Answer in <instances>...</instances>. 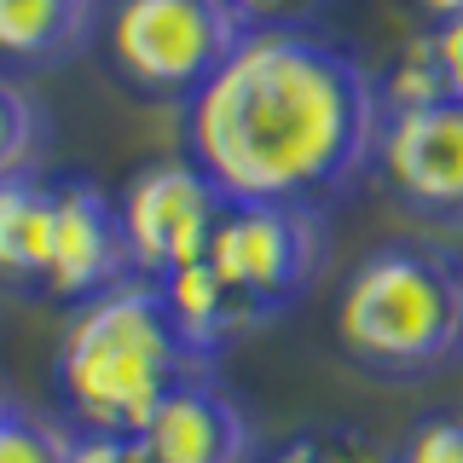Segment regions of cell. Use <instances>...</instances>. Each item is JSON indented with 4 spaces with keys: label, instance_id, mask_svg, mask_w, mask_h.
I'll return each instance as SVG.
<instances>
[{
    "label": "cell",
    "instance_id": "cell-18",
    "mask_svg": "<svg viewBox=\"0 0 463 463\" xmlns=\"http://www.w3.org/2000/svg\"><path fill=\"white\" fill-rule=\"evenodd\" d=\"M243 29H307L330 0H226Z\"/></svg>",
    "mask_w": 463,
    "mask_h": 463
},
{
    "label": "cell",
    "instance_id": "cell-7",
    "mask_svg": "<svg viewBox=\"0 0 463 463\" xmlns=\"http://www.w3.org/2000/svg\"><path fill=\"white\" fill-rule=\"evenodd\" d=\"M376 168L405 209L429 221H463V99L388 110Z\"/></svg>",
    "mask_w": 463,
    "mask_h": 463
},
{
    "label": "cell",
    "instance_id": "cell-2",
    "mask_svg": "<svg viewBox=\"0 0 463 463\" xmlns=\"http://www.w3.org/2000/svg\"><path fill=\"white\" fill-rule=\"evenodd\" d=\"M209 359L180 336L156 279H122L70 307L52 354V383L81 434H139L180 383Z\"/></svg>",
    "mask_w": 463,
    "mask_h": 463
},
{
    "label": "cell",
    "instance_id": "cell-9",
    "mask_svg": "<svg viewBox=\"0 0 463 463\" xmlns=\"http://www.w3.org/2000/svg\"><path fill=\"white\" fill-rule=\"evenodd\" d=\"M156 463H255V423L209 371L180 383L139 429Z\"/></svg>",
    "mask_w": 463,
    "mask_h": 463
},
{
    "label": "cell",
    "instance_id": "cell-12",
    "mask_svg": "<svg viewBox=\"0 0 463 463\" xmlns=\"http://www.w3.org/2000/svg\"><path fill=\"white\" fill-rule=\"evenodd\" d=\"M156 289H163V301H168L174 325H180V336L192 342L203 359H214L226 342H238L243 330L260 325V318L226 289V279L209 267V260H192V267H180V272H168V279H156Z\"/></svg>",
    "mask_w": 463,
    "mask_h": 463
},
{
    "label": "cell",
    "instance_id": "cell-6",
    "mask_svg": "<svg viewBox=\"0 0 463 463\" xmlns=\"http://www.w3.org/2000/svg\"><path fill=\"white\" fill-rule=\"evenodd\" d=\"M226 203L232 197L192 156H168V163H145L139 174H128V185L116 192V214H122L134 272L139 279H168V272L203 260Z\"/></svg>",
    "mask_w": 463,
    "mask_h": 463
},
{
    "label": "cell",
    "instance_id": "cell-13",
    "mask_svg": "<svg viewBox=\"0 0 463 463\" xmlns=\"http://www.w3.org/2000/svg\"><path fill=\"white\" fill-rule=\"evenodd\" d=\"M41 145H47V116H41V105L18 81L0 76V185L35 174Z\"/></svg>",
    "mask_w": 463,
    "mask_h": 463
},
{
    "label": "cell",
    "instance_id": "cell-15",
    "mask_svg": "<svg viewBox=\"0 0 463 463\" xmlns=\"http://www.w3.org/2000/svg\"><path fill=\"white\" fill-rule=\"evenodd\" d=\"M260 463H394L376 434L336 423V429H307V434H289L284 446H272Z\"/></svg>",
    "mask_w": 463,
    "mask_h": 463
},
{
    "label": "cell",
    "instance_id": "cell-3",
    "mask_svg": "<svg viewBox=\"0 0 463 463\" xmlns=\"http://www.w3.org/2000/svg\"><path fill=\"white\" fill-rule=\"evenodd\" d=\"M336 342L376 376H429L463 354V255L383 243L342 279Z\"/></svg>",
    "mask_w": 463,
    "mask_h": 463
},
{
    "label": "cell",
    "instance_id": "cell-20",
    "mask_svg": "<svg viewBox=\"0 0 463 463\" xmlns=\"http://www.w3.org/2000/svg\"><path fill=\"white\" fill-rule=\"evenodd\" d=\"M434 52H440V70H446V93L463 99V18L434 24Z\"/></svg>",
    "mask_w": 463,
    "mask_h": 463
},
{
    "label": "cell",
    "instance_id": "cell-19",
    "mask_svg": "<svg viewBox=\"0 0 463 463\" xmlns=\"http://www.w3.org/2000/svg\"><path fill=\"white\" fill-rule=\"evenodd\" d=\"M70 463H156L139 434H76Z\"/></svg>",
    "mask_w": 463,
    "mask_h": 463
},
{
    "label": "cell",
    "instance_id": "cell-14",
    "mask_svg": "<svg viewBox=\"0 0 463 463\" xmlns=\"http://www.w3.org/2000/svg\"><path fill=\"white\" fill-rule=\"evenodd\" d=\"M376 81H383V105L388 110H417V105H434V99H452V93H446L440 52H434V29H423V35L405 41L400 58Z\"/></svg>",
    "mask_w": 463,
    "mask_h": 463
},
{
    "label": "cell",
    "instance_id": "cell-5",
    "mask_svg": "<svg viewBox=\"0 0 463 463\" xmlns=\"http://www.w3.org/2000/svg\"><path fill=\"white\" fill-rule=\"evenodd\" d=\"M203 260L267 325L272 313L296 307L325 267V214L301 203H226Z\"/></svg>",
    "mask_w": 463,
    "mask_h": 463
},
{
    "label": "cell",
    "instance_id": "cell-4",
    "mask_svg": "<svg viewBox=\"0 0 463 463\" xmlns=\"http://www.w3.org/2000/svg\"><path fill=\"white\" fill-rule=\"evenodd\" d=\"M250 35L226 0H110L105 52L139 93L192 99Z\"/></svg>",
    "mask_w": 463,
    "mask_h": 463
},
{
    "label": "cell",
    "instance_id": "cell-10",
    "mask_svg": "<svg viewBox=\"0 0 463 463\" xmlns=\"http://www.w3.org/2000/svg\"><path fill=\"white\" fill-rule=\"evenodd\" d=\"M99 0H0V58L64 64L93 41Z\"/></svg>",
    "mask_w": 463,
    "mask_h": 463
},
{
    "label": "cell",
    "instance_id": "cell-16",
    "mask_svg": "<svg viewBox=\"0 0 463 463\" xmlns=\"http://www.w3.org/2000/svg\"><path fill=\"white\" fill-rule=\"evenodd\" d=\"M70 446H76V434L52 429L47 417H35V411H18V405H12V411L0 417V463H70Z\"/></svg>",
    "mask_w": 463,
    "mask_h": 463
},
{
    "label": "cell",
    "instance_id": "cell-21",
    "mask_svg": "<svg viewBox=\"0 0 463 463\" xmlns=\"http://www.w3.org/2000/svg\"><path fill=\"white\" fill-rule=\"evenodd\" d=\"M417 12L429 24H452V18H463V0H417Z\"/></svg>",
    "mask_w": 463,
    "mask_h": 463
},
{
    "label": "cell",
    "instance_id": "cell-11",
    "mask_svg": "<svg viewBox=\"0 0 463 463\" xmlns=\"http://www.w3.org/2000/svg\"><path fill=\"white\" fill-rule=\"evenodd\" d=\"M52 226H58V192L35 174L0 185V284H41L52 267Z\"/></svg>",
    "mask_w": 463,
    "mask_h": 463
},
{
    "label": "cell",
    "instance_id": "cell-17",
    "mask_svg": "<svg viewBox=\"0 0 463 463\" xmlns=\"http://www.w3.org/2000/svg\"><path fill=\"white\" fill-rule=\"evenodd\" d=\"M394 463H463V411H434L400 440Z\"/></svg>",
    "mask_w": 463,
    "mask_h": 463
},
{
    "label": "cell",
    "instance_id": "cell-22",
    "mask_svg": "<svg viewBox=\"0 0 463 463\" xmlns=\"http://www.w3.org/2000/svg\"><path fill=\"white\" fill-rule=\"evenodd\" d=\"M6 411H12V400H6V394H0V417H6Z\"/></svg>",
    "mask_w": 463,
    "mask_h": 463
},
{
    "label": "cell",
    "instance_id": "cell-1",
    "mask_svg": "<svg viewBox=\"0 0 463 463\" xmlns=\"http://www.w3.org/2000/svg\"><path fill=\"white\" fill-rule=\"evenodd\" d=\"M383 81L313 29H250L185 99V156L232 203L325 209L376 163Z\"/></svg>",
    "mask_w": 463,
    "mask_h": 463
},
{
    "label": "cell",
    "instance_id": "cell-8",
    "mask_svg": "<svg viewBox=\"0 0 463 463\" xmlns=\"http://www.w3.org/2000/svg\"><path fill=\"white\" fill-rule=\"evenodd\" d=\"M52 192H58L52 267H47V289H52V296H64L70 307H76V301L99 296V289L134 279L116 197L99 192L93 180H52Z\"/></svg>",
    "mask_w": 463,
    "mask_h": 463
}]
</instances>
